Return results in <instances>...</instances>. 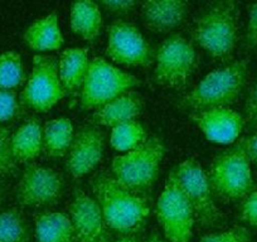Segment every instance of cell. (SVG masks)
I'll list each match as a JSON object with an SVG mask.
<instances>
[{
    "mask_svg": "<svg viewBox=\"0 0 257 242\" xmlns=\"http://www.w3.org/2000/svg\"><path fill=\"white\" fill-rule=\"evenodd\" d=\"M91 189L111 232L120 237L137 236L144 229L152 212L147 197L127 191L106 172L92 178Z\"/></svg>",
    "mask_w": 257,
    "mask_h": 242,
    "instance_id": "1",
    "label": "cell"
},
{
    "mask_svg": "<svg viewBox=\"0 0 257 242\" xmlns=\"http://www.w3.org/2000/svg\"><path fill=\"white\" fill-rule=\"evenodd\" d=\"M239 0H211L194 21L192 39L212 58L226 62L238 42Z\"/></svg>",
    "mask_w": 257,
    "mask_h": 242,
    "instance_id": "2",
    "label": "cell"
},
{
    "mask_svg": "<svg viewBox=\"0 0 257 242\" xmlns=\"http://www.w3.org/2000/svg\"><path fill=\"white\" fill-rule=\"evenodd\" d=\"M246 138L237 140L212 160L207 173L214 198L223 203L241 202L256 189Z\"/></svg>",
    "mask_w": 257,
    "mask_h": 242,
    "instance_id": "3",
    "label": "cell"
},
{
    "mask_svg": "<svg viewBox=\"0 0 257 242\" xmlns=\"http://www.w3.org/2000/svg\"><path fill=\"white\" fill-rule=\"evenodd\" d=\"M248 77V61L238 59L204 76L180 101L192 112L214 107H229L243 92Z\"/></svg>",
    "mask_w": 257,
    "mask_h": 242,
    "instance_id": "4",
    "label": "cell"
},
{
    "mask_svg": "<svg viewBox=\"0 0 257 242\" xmlns=\"http://www.w3.org/2000/svg\"><path fill=\"white\" fill-rule=\"evenodd\" d=\"M165 152L162 139L148 138L140 147L113 158L111 174L123 188L147 197L157 182Z\"/></svg>",
    "mask_w": 257,
    "mask_h": 242,
    "instance_id": "5",
    "label": "cell"
},
{
    "mask_svg": "<svg viewBox=\"0 0 257 242\" xmlns=\"http://www.w3.org/2000/svg\"><path fill=\"white\" fill-rule=\"evenodd\" d=\"M140 86V80L132 73L113 66L102 57L90 61L87 75L81 87L82 110H97L108 101Z\"/></svg>",
    "mask_w": 257,
    "mask_h": 242,
    "instance_id": "6",
    "label": "cell"
},
{
    "mask_svg": "<svg viewBox=\"0 0 257 242\" xmlns=\"http://www.w3.org/2000/svg\"><path fill=\"white\" fill-rule=\"evenodd\" d=\"M173 173L194 211L197 223L203 228L221 227L226 221V217L216 204L207 173L198 160L188 158L178 164L173 169Z\"/></svg>",
    "mask_w": 257,
    "mask_h": 242,
    "instance_id": "7",
    "label": "cell"
},
{
    "mask_svg": "<svg viewBox=\"0 0 257 242\" xmlns=\"http://www.w3.org/2000/svg\"><path fill=\"white\" fill-rule=\"evenodd\" d=\"M67 95L58 75V59L49 54H36L23 91L21 105L37 112H48Z\"/></svg>",
    "mask_w": 257,
    "mask_h": 242,
    "instance_id": "8",
    "label": "cell"
},
{
    "mask_svg": "<svg viewBox=\"0 0 257 242\" xmlns=\"http://www.w3.org/2000/svg\"><path fill=\"white\" fill-rule=\"evenodd\" d=\"M196 68V49L180 34L169 36L157 49L154 81L158 85L168 88L185 87Z\"/></svg>",
    "mask_w": 257,
    "mask_h": 242,
    "instance_id": "9",
    "label": "cell"
},
{
    "mask_svg": "<svg viewBox=\"0 0 257 242\" xmlns=\"http://www.w3.org/2000/svg\"><path fill=\"white\" fill-rule=\"evenodd\" d=\"M157 218L169 242H190L196 223L194 211L174 173H169L157 203Z\"/></svg>",
    "mask_w": 257,
    "mask_h": 242,
    "instance_id": "10",
    "label": "cell"
},
{
    "mask_svg": "<svg viewBox=\"0 0 257 242\" xmlns=\"http://www.w3.org/2000/svg\"><path fill=\"white\" fill-rule=\"evenodd\" d=\"M63 189V178L56 170L28 163L17 186L16 199L21 207L46 208L58 203Z\"/></svg>",
    "mask_w": 257,
    "mask_h": 242,
    "instance_id": "11",
    "label": "cell"
},
{
    "mask_svg": "<svg viewBox=\"0 0 257 242\" xmlns=\"http://www.w3.org/2000/svg\"><path fill=\"white\" fill-rule=\"evenodd\" d=\"M106 56L126 67H149L154 61L152 47L142 32L125 21H115L107 29Z\"/></svg>",
    "mask_w": 257,
    "mask_h": 242,
    "instance_id": "12",
    "label": "cell"
},
{
    "mask_svg": "<svg viewBox=\"0 0 257 242\" xmlns=\"http://www.w3.org/2000/svg\"><path fill=\"white\" fill-rule=\"evenodd\" d=\"M76 242H111V233L95 198L82 188H75L68 212Z\"/></svg>",
    "mask_w": 257,
    "mask_h": 242,
    "instance_id": "13",
    "label": "cell"
},
{
    "mask_svg": "<svg viewBox=\"0 0 257 242\" xmlns=\"http://www.w3.org/2000/svg\"><path fill=\"white\" fill-rule=\"evenodd\" d=\"M105 152V135L97 127H82L73 137L66 154V170L75 179L92 172L102 160Z\"/></svg>",
    "mask_w": 257,
    "mask_h": 242,
    "instance_id": "14",
    "label": "cell"
},
{
    "mask_svg": "<svg viewBox=\"0 0 257 242\" xmlns=\"http://www.w3.org/2000/svg\"><path fill=\"white\" fill-rule=\"evenodd\" d=\"M190 120L209 142L217 144H233L244 129L242 115L231 107H214L192 112Z\"/></svg>",
    "mask_w": 257,
    "mask_h": 242,
    "instance_id": "15",
    "label": "cell"
},
{
    "mask_svg": "<svg viewBox=\"0 0 257 242\" xmlns=\"http://www.w3.org/2000/svg\"><path fill=\"white\" fill-rule=\"evenodd\" d=\"M189 0H143L142 19L154 33H169L185 22Z\"/></svg>",
    "mask_w": 257,
    "mask_h": 242,
    "instance_id": "16",
    "label": "cell"
},
{
    "mask_svg": "<svg viewBox=\"0 0 257 242\" xmlns=\"http://www.w3.org/2000/svg\"><path fill=\"white\" fill-rule=\"evenodd\" d=\"M144 110V100L135 91H127L95 110L91 116L93 125L112 129L116 125L134 121Z\"/></svg>",
    "mask_w": 257,
    "mask_h": 242,
    "instance_id": "17",
    "label": "cell"
},
{
    "mask_svg": "<svg viewBox=\"0 0 257 242\" xmlns=\"http://www.w3.org/2000/svg\"><path fill=\"white\" fill-rule=\"evenodd\" d=\"M58 21L56 12L34 21L23 34V41L27 47L39 53L61 49L64 38Z\"/></svg>",
    "mask_w": 257,
    "mask_h": 242,
    "instance_id": "18",
    "label": "cell"
},
{
    "mask_svg": "<svg viewBox=\"0 0 257 242\" xmlns=\"http://www.w3.org/2000/svg\"><path fill=\"white\" fill-rule=\"evenodd\" d=\"M88 65V49L85 47H73L62 52L58 59V75L66 93L75 96L81 91Z\"/></svg>",
    "mask_w": 257,
    "mask_h": 242,
    "instance_id": "19",
    "label": "cell"
},
{
    "mask_svg": "<svg viewBox=\"0 0 257 242\" xmlns=\"http://www.w3.org/2000/svg\"><path fill=\"white\" fill-rule=\"evenodd\" d=\"M12 153L17 163H31L43 152V128L37 117H29L12 134Z\"/></svg>",
    "mask_w": 257,
    "mask_h": 242,
    "instance_id": "20",
    "label": "cell"
},
{
    "mask_svg": "<svg viewBox=\"0 0 257 242\" xmlns=\"http://www.w3.org/2000/svg\"><path fill=\"white\" fill-rule=\"evenodd\" d=\"M71 31L83 41L95 42L102 29V14L95 0H73L70 13Z\"/></svg>",
    "mask_w": 257,
    "mask_h": 242,
    "instance_id": "21",
    "label": "cell"
},
{
    "mask_svg": "<svg viewBox=\"0 0 257 242\" xmlns=\"http://www.w3.org/2000/svg\"><path fill=\"white\" fill-rule=\"evenodd\" d=\"M37 242H76L70 216L63 212H39L34 216Z\"/></svg>",
    "mask_w": 257,
    "mask_h": 242,
    "instance_id": "22",
    "label": "cell"
},
{
    "mask_svg": "<svg viewBox=\"0 0 257 242\" xmlns=\"http://www.w3.org/2000/svg\"><path fill=\"white\" fill-rule=\"evenodd\" d=\"M73 137L75 130L70 118H52L43 128V152L49 158L66 157Z\"/></svg>",
    "mask_w": 257,
    "mask_h": 242,
    "instance_id": "23",
    "label": "cell"
},
{
    "mask_svg": "<svg viewBox=\"0 0 257 242\" xmlns=\"http://www.w3.org/2000/svg\"><path fill=\"white\" fill-rule=\"evenodd\" d=\"M32 229L18 208L0 211V242H31Z\"/></svg>",
    "mask_w": 257,
    "mask_h": 242,
    "instance_id": "24",
    "label": "cell"
},
{
    "mask_svg": "<svg viewBox=\"0 0 257 242\" xmlns=\"http://www.w3.org/2000/svg\"><path fill=\"white\" fill-rule=\"evenodd\" d=\"M147 140V132L138 120L127 121L111 129L110 144L113 149L120 153L134 150L135 148L144 144Z\"/></svg>",
    "mask_w": 257,
    "mask_h": 242,
    "instance_id": "25",
    "label": "cell"
},
{
    "mask_svg": "<svg viewBox=\"0 0 257 242\" xmlns=\"http://www.w3.org/2000/svg\"><path fill=\"white\" fill-rule=\"evenodd\" d=\"M23 61L14 51L0 53V91H11L26 83Z\"/></svg>",
    "mask_w": 257,
    "mask_h": 242,
    "instance_id": "26",
    "label": "cell"
},
{
    "mask_svg": "<svg viewBox=\"0 0 257 242\" xmlns=\"http://www.w3.org/2000/svg\"><path fill=\"white\" fill-rule=\"evenodd\" d=\"M11 138V128L0 125V177H11L18 172V163L12 153Z\"/></svg>",
    "mask_w": 257,
    "mask_h": 242,
    "instance_id": "27",
    "label": "cell"
},
{
    "mask_svg": "<svg viewBox=\"0 0 257 242\" xmlns=\"http://www.w3.org/2000/svg\"><path fill=\"white\" fill-rule=\"evenodd\" d=\"M198 242H252V233L246 226H233L216 233L204 234Z\"/></svg>",
    "mask_w": 257,
    "mask_h": 242,
    "instance_id": "28",
    "label": "cell"
},
{
    "mask_svg": "<svg viewBox=\"0 0 257 242\" xmlns=\"http://www.w3.org/2000/svg\"><path fill=\"white\" fill-rule=\"evenodd\" d=\"M21 110V101L16 91H0V125L16 118Z\"/></svg>",
    "mask_w": 257,
    "mask_h": 242,
    "instance_id": "29",
    "label": "cell"
},
{
    "mask_svg": "<svg viewBox=\"0 0 257 242\" xmlns=\"http://www.w3.org/2000/svg\"><path fill=\"white\" fill-rule=\"evenodd\" d=\"M242 117L244 121V128L254 134L257 132V78L247 92Z\"/></svg>",
    "mask_w": 257,
    "mask_h": 242,
    "instance_id": "30",
    "label": "cell"
},
{
    "mask_svg": "<svg viewBox=\"0 0 257 242\" xmlns=\"http://www.w3.org/2000/svg\"><path fill=\"white\" fill-rule=\"evenodd\" d=\"M238 218L247 226L257 229V188L247 194L239 203Z\"/></svg>",
    "mask_w": 257,
    "mask_h": 242,
    "instance_id": "31",
    "label": "cell"
},
{
    "mask_svg": "<svg viewBox=\"0 0 257 242\" xmlns=\"http://www.w3.org/2000/svg\"><path fill=\"white\" fill-rule=\"evenodd\" d=\"M95 2L101 4L110 13L121 17L132 14L139 4V0H95Z\"/></svg>",
    "mask_w": 257,
    "mask_h": 242,
    "instance_id": "32",
    "label": "cell"
},
{
    "mask_svg": "<svg viewBox=\"0 0 257 242\" xmlns=\"http://www.w3.org/2000/svg\"><path fill=\"white\" fill-rule=\"evenodd\" d=\"M244 42L248 49L257 48V2L248 6V22Z\"/></svg>",
    "mask_w": 257,
    "mask_h": 242,
    "instance_id": "33",
    "label": "cell"
},
{
    "mask_svg": "<svg viewBox=\"0 0 257 242\" xmlns=\"http://www.w3.org/2000/svg\"><path fill=\"white\" fill-rule=\"evenodd\" d=\"M246 147L251 163L257 168V132L252 137L246 138Z\"/></svg>",
    "mask_w": 257,
    "mask_h": 242,
    "instance_id": "34",
    "label": "cell"
},
{
    "mask_svg": "<svg viewBox=\"0 0 257 242\" xmlns=\"http://www.w3.org/2000/svg\"><path fill=\"white\" fill-rule=\"evenodd\" d=\"M111 242H142V239H140L137 234V236H122L118 239H116V241Z\"/></svg>",
    "mask_w": 257,
    "mask_h": 242,
    "instance_id": "35",
    "label": "cell"
},
{
    "mask_svg": "<svg viewBox=\"0 0 257 242\" xmlns=\"http://www.w3.org/2000/svg\"><path fill=\"white\" fill-rule=\"evenodd\" d=\"M145 242H169V241H168L167 238H163V237L160 236V234L153 233L152 236H150L149 238H148Z\"/></svg>",
    "mask_w": 257,
    "mask_h": 242,
    "instance_id": "36",
    "label": "cell"
},
{
    "mask_svg": "<svg viewBox=\"0 0 257 242\" xmlns=\"http://www.w3.org/2000/svg\"><path fill=\"white\" fill-rule=\"evenodd\" d=\"M4 194H6V187H4V184L2 183V180H0V202L3 201Z\"/></svg>",
    "mask_w": 257,
    "mask_h": 242,
    "instance_id": "37",
    "label": "cell"
}]
</instances>
